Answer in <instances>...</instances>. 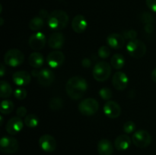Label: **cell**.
Listing matches in <instances>:
<instances>
[{
  "instance_id": "4fadbf2b",
  "label": "cell",
  "mask_w": 156,
  "mask_h": 155,
  "mask_svg": "<svg viewBox=\"0 0 156 155\" xmlns=\"http://www.w3.org/2000/svg\"><path fill=\"white\" fill-rule=\"evenodd\" d=\"M128 83H129V78L123 71H117L113 76V86L117 91H123L126 89Z\"/></svg>"
},
{
  "instance_id": "e575fe53",
  "label": "cell",
  "mask_w": 156,
  "mask_h": 155,
  "mask_svg": "<svg viewBox=\"0 0 156 155\" xmlns=\"http://www.w3.org/2000/svg\"><path fill=\"white\" fill-rule=\"evenodd\" d=\"M16 114L17 116L20 117V118H22V117H24L26 115H27V109L24 106H20L16 110Z\"/></svg>"
},
{
  "instance_id": "f35d334b",
  "label": "cell",
  "mask_w": 156,
  "mask_h": 155,
  "mask_svg": "<svg viewBox=\"0 0 156 155\" xmlns=\"http://www.w3.org/2000/svg\"><path fill=\"white\" fill-rule=\"evenodd\" d=\"M49 15H50V14H49L48 12H47V10H45V9H41L39 12V16L41 17V18H43L44 19L48 18Z\"/></svg>"
},
{
  "instance_id": "83f0119b",
  "label": "cell",
  "mask_w": 156,
  "mask_h": 155,
  "mask_svg": "<svg viewBox=\"0 0 156 155\" xmlns=\"http://www.w3.org/2000/svg\"><path fill=\"white\" fill-rule=\"evenodd\" d=\"M50 107L53 110H59L63 106V100L59 97H53L50 101Z\"/></svg>"
},
{
  "instance_id": "2e32d148",
  "label": "cell",
  "mask_w": 156,
  "mask_h": 155,
  "mask_svg": "<svg viewBox=\"0 0 156 155\" xmlns=\"http://www.w3.org/2000/svg\"><path fill=\"white\" fill-rule=\"evenodd\" d=\"M107 43L112 49H121L125 44V38L123 35L117 33H111L107 37Z\"/></svg>"
},
{
  "instance_id": "7a4b0ae2",
  "label": "cell",
  "mask_w": 156,
  "mask_h": 155,
  "mask_svg": "<svg viewBox=\"0 0 156 155\" xmlns=\"http://www.w3.org/2000/svg\"><path fill=\"white\" fill-rule=\"evenodd\" d=\"M69 15L62 10L53 11L47 18V24L52 30H62L67 26Z\"/></svg>"
},
{
  "instance_id": "6da1fadb",
  "label": "cell",
  "mask_w": 156,
  "mask_h": 155,
  "mask_svg": "<svg viewBox=\"0 0 156 155\" xmlns=\"http://www.w3.org/2000/svg\"><path fill=\"white\" fill-rule=\"evenodd\" d=\"M87 89V81L82 76H74L70 78L66 85L67 94L73 100H79L83 97Z\"/></svg>"
},
{
  "instance_id": "44dd1931",
  "label": "cell",
  "mask_w": 156,
  "mask_h": 155,
  "mask_svg": "<svg viewBox=\"0 0 156 155\" xmlns=\"http://www.w3.org/2000/svg\"><path fill=\"white\" fill-rule=\"evenodd\" d=\"M131 144V139L127 135H120L114 141L116 149L120 151L127 150Z\"/></svg>"
},
{
  "instance_id": "d590c367",
  "label": "cell",
  "mask_w": 156,
  "mask_h": 155,
  "mask_svg": "<svg viewBox=\"0 0 156 155\" xmlns=\"http://www.w3.org/2000/svg\"><path fill=\"white\" fill-rule=\"evenodd\" d=\"M146 2L151 11L156 12V0H146Z\"/></svg>"
},
{
  "instance_id": "d4e9b609",
  "label": "cell",
  "mask_w": 156,
  "mask_h": 155,
  "mask_svg": "<svg viewBox=\"0 0 156 155\" xmlns=\"http://www.w3.org/2000/svg\"><path fill=\"white\" fill-rule=\"evenodd\" d=\"M44 26V19L40 16L34 17L29 22V28L33 31H37Z\"/></svg>"
},
{
  "instance_id": "4316f807",
  "label": "cell",
  "mask_w": 156,
  "mask_h": 155,
  "mask_svg": "<svg viewBox=\"0 0 156 155\" xmlns=\"http://www.w3.org/2000/svg\"><path fill=\"white\" fill-rule=\"evenodd\" d=\"M24 124L28 128H36L39 124V119L34 114H28L24 119Z\"/></svg>"
},
{
  "instance_id": "7bdbcfd3",
  "label": "cell",
  "mask_w": 156,
  "mask_h": 155,
  "mask_svg": "<svg viewBox=\"0 0 156 155\" xmlns=\"http://www.w3.org/2000/svg\"><path fill=\"white\" fill-rule=\"evenodd\" d=\"M0 119H1V120H0V121H1V124H0V125H1V126H2V124H3V117H2V115H0Z\"/></svg>"
},
{
  "instance_id": "603a6c76",
  "label": "cell",
  "mask_w": 156,
  "mask_h": 155,
  "mask_svg": "<svg viewBox=\"0 0 156 155\" xmlns=\"http://www.w3.org/2000/svg\"><path fill=\"white\" fill-rule=\"evenodd\" d=\"M111 65L115 69H121L125 65V58L120 53H116L111 59Z\"/></svg>"
},
{
  "instance_id": "836d02e7",
  "label": "cell",
  "mask_w": 156,
  "mask_h": 155,
  "mask_svg": "<svg viewBox=\"0 0 156 155\" xmlns=\"http://www.w3.org/2000/svg\"><path fill=\"white\" fill-rule=\"evenodd\" d=\"M141 19L143 21V22H144L145 24H152V22L154 21V17L153 15H151L149 12H144V13L142 15Z\"/></svg>"
},
{
  "instance_id": "7c38bea8",
  "label": "cell",
  "mask_w": 156,
  "mask_h": 155,
  "mask_svg": "<svg viewBox=\"0 0 156 155\" xmlns=\"http://www.w3.org/2000/svg\"><path fill=\"white\" fill-rule=\"evenodd\" d=\"M23 127H24V122L21 118L18 116H14L8 121L5 129L9 135H15L19 133L22 130Z\"/></svg>"
},
{
  "instance_id": "8d00e7d4",
  "label": "cell",
  "mask_w": 156,
  "mask_h": 155,
  "mask_svg": "<svg viewBox=\"0 0 156 155\" xmlns=\"http://www.w3.org/2000/svg\"><path fill=\"white\" fill-rule=\"evenodd\" d=\"M91 61L90 60V59H88V58H85V59H82V66L85 67V68H89L90 66H91Z\"/></svg>"
},
{
  "instance_id": "9a60e30c",
  "label": "cell",
  "mask_w": 156,
  "mask_h": 155,
  "mask_svg": "<svg viewBox=\"0 0 156 155\" xmlns=\"http://www.w3.org/2000/svg\"><path fill=\"white\" fill-rule=\"evenodd\" d=\"M55 80V74L53 71L48 68H44L39 71L37 81L41 86L48 87L53 84Z\"/></svg>"
},
{
  "instance_id": "8fae6325",
  "label": "cell",
  "mask_w": 156,
  "mask_h": 155,
  "mask_svg": "<svg viewBox=\"0 0 156 155\" xmlns=\"http://www.w3.org/2000/svg\"><path fill=\"white\" fill-rule=\"evenodd\" d=\"M39 145L41 148L45 152H53L56 148V141L54 137L46 134L39 138Z\"/></svg>"
},
{
  "instance_id": "e0dca14e",
  "label": "cell",
  "mask_w": 156,
  "mask_h": 155,
  "mask_svg": "<svg viewBox=\"0 0 156 155\" xmlns=\"http://www.w3.org/2000/svg\"><path fill=\"white\" fill-rule=\"evenodd\" d=\"M88 26L87 20L83 15H77L73 18L72 21V27L73 30L77 33H82L85 31Z\"/></svg>"
},
{
  "instance_id": "8992f818",
  "label": "cell",
  "mask_w": 156,
  "mask_h": 155,
  "mask_svg": "<svg viewBox=\"0 0 156 155\" xmlns=\"http://www.w3.org/2000/svg\"><path fill=\"white\" fill-rule=\"evenodd\" d=\"M99 109L98 102L94 98H87L80 102L79 104V110L82 115L90 116L98 112Z\"/></svg>"
},
{
  "instance_id": "b9f144b4",
  "label": "cell",
  "mask_w": 156,
  "mask_h": 155,
  "mask_svg": "<svg viewBox=\"0 0 156 155\" xmlns=\"http://www.w3.org/2000/svg\"><path fill=\"white\" fill-rule=\"evenodd\" d=\"M39 71H37V70H33V71H31L32 75H33L34 77H37V78L38 74H39Z\"/></svg>"
},
{
  "instance_id": "d6a6232c",
  "label": "cell",
  "mask_w": 156,
  "mask_h": 155,
  "mask_svg": "<svg viewBox=\"0 0 156 155\" xmlns=\"http://www.w3.org/2000/svg\"><path fill=\"white\" fill-rule=\"evenodd\" d=\"M137 32L135 30H126L123 32V36H124L125 39H128L129 40H133L136 39L137 37Z\"/></svg>"
},
{
  "instance_id": "d6986e66",
  "label": "cell",
  "mask_w": 156,
  "mask_h": 155,
  "mask_svg": "<svg viewBox=\"0 0 156 155\" xmlns=\"http://www.w3.org/2000/svg\"><path fill=\"white\" fill-rule=\"evenodd\" d=\"M65 43V36L62 33L56 32L50 35L49 37L48 44L50 48L54 50H59L62 48Z\"/></svg>"
},
{
  "instance_id": "f546056e",
  "label": "cell",
  "mask_w": 156,
  "mask_h": 155,
  "mask_svg": "<svg viewBox=\"0 0 156 155\" xmlns=\"http://www.w3.org/2000/svg\"><path fill=\"white\" fill-rule=\"evenodd\" d=\"M98 56L101 59H107L111 55V50L107 46H102L98 49Z\"/></svg>"
},
{
  "instance_id": "4dcf8cb0",
  "label": "cell",
  "mask_w": 156,
  "mask_h": 155,
  "mask_svg": "<svg viewBox=\"0 0 156 155\" xmlns=\"http://www.w3.org/2000/svg\"><path fill=\"white\" fill-rule=\"evenodd\" d=\"M27 91H26L25 89H23V88H18V89L15 90L14 91V96L16 99L18 100H24V99L26 98L27 97Z\"/></svg>"
},
{
  "instance_id": "5bb4252c",
  "label": "cell",
  "mask_w": 156,
  "mask_h": 155,
  "mask_svg": "<svg viewBox=\"0 0 156 155\" xmlns=\"http://www.w3.org/2000/svg\"><path fill=\"white\" fill-rule=\"evenodd\" d=\"M65 61V56L63 53L61 51H53L51 52L47 57V64L50 68H56L63 64Z\"/></svg>"
},
{
  "instance_id": "ba28073f",
  "label": "cell",
  "mask_w": 156,
  "mask_h": 155,
  "mask_svg": "<svg viewBox=\"0 0 156 155\" xmlns=\"http://www.w3.org/2000/svg\"><path fill=\"white\" fill-rule=\"evenodd\" d=\"M19 148L18 141L15 138L9 136H4L1 138L0 141V150L2 153H15Z\"/></svg>"
},
{
  "instance_id": "7402d4cb",
  "label": "cell",
  "mask_w": 156,
  "mask_h": 155,
  "mask_svg": "<svg viewBox=\"0 0 156 155\" xmlns=\"http://www.w3.org/2000/svg\"><path fill=\"white\" fill-rule=\"evenodd\" d=\"M28 62L30 66H32L34 68H39L43 65L44 62V56L41 53H37V52H34L32 53L29 56Z\"/></svg>"
},
{
  "instance_id": "ab89813d",
  "label": "cell",
  "mask_w": 156,
  "mask_h": 155,
  "mask_svg": "<svg viewBox=\"0 0 156 155\" xmlns=\"http://www.w3.org/2000/svg\"><path fill=\"white\" fill-rule=\"evenodd\" d=\"M151 77H152V81H153L155 83H156V68L155 69H153V71H152V74H151Z\"/></svg>"
},
{
  "instance_id": "cb8c5ba5",
  "label": "cell",
  "mask_w": 156,
  "mask_h": 155,
  "mask_svg": "<svg viewBox=\"0 0 156 155\" xmlns=\"http://www.w3.org/2000/svg\"><path fill=\"white\" fill-rule=\"evenodd\" d=\"M12 94V88L9 82L2 80L0 82V97L8 98Z\"/></svg>"
},
{
  "instance_id": "ac0fdd59",
  "label": "cell",
  "mask_w": 156,
  "mask_h": 155,
  "mask_svg": "<svg viewBox=\"0 0 156 155\" xmlns=\"http://www.w3.org/2000/svg\"><path fill=\"white\" fill-rule=\"evenodd\" d=\"M12 80L15 84L23 87L30 84L31 78H30V74L27 71H18L14 73L12 75Z\"/></svg>"
},
{
  "instance_id": "3957f363",
  "label": "cell",
  "mask_w": 156,
  "mask_h": 155,
  "mask_svg": "<svg viewBox=\"0 0 156 155\" xmlns=\"http://www.w3.org/2000/svg\"><path fill=\"white\" fill-rule=\"evenodd\" d=\"M111 74V66L105 61L98 62L93 68L92 74L94 78L98 81H105L109 78Z\"/></svg>"
},
{
  "instance_id": "30bf717a",
  "label": "cell",
  "mask_w": 156,
  "mask_h": 155,
  "mask_svg": "<svg viewBox=\"0 0 156 155\" xmlns=\"http://www.w3.org/2000/svg\"><path fill=\"white\" fill-rule=\"evenodd\" d=\"M103 111L105 115L108 118L116 119L120 115L121 108L117 102L113 101V100H108L104 105Z\"/></svg>"
},
{
  "instance_id": "f1b7e54d",
  "label": "cell",
  "mask_w": 156,
  "mask_h": 155,
  "mask_svg": "<svg viewBox=\"0 0 156 155\" xmlns=\"http://www.w3.org/2000/svg\"><path fill=\"white\" fill-rule=\"evenodd\" d=\"M99 95L101 96L103 100H109L112 97L113 92L110 88H102L99 91Z\"/></svg>"
},
{
  "instance_id": "ffe728a7",
  "label": "cell",
  "mask_w": 156,
  "mask_h": 155,
  "mask_svg": "<svg viewBox=\"0 0 156 155\" xmlns=\"http://www.w3.org/2000/svg\"><path fill=\"white\" fill-rule=\"evenodd\" d=\"M98 152L100 155H111L114 152V147L111 141L106 138L100 140L98 143Z\"/></svg>"
},
{
  "instance_id": "ee69618b",
  "label": "cell",
  "mask_w": 156,
  "mask_h": 155,
  "mask_svg": "<svg viewBox=\"0 0 156 155\" xmlns=\"http://www.w3.org/2000/svg\"><path fill=\"white\" fill-rule=\"evenodd\" d=\"M0 21H1V24H0V25L2 26L3 23H4V21H3V18H0Z\"/></svg>"
},
{
  "instance_id": "52a82bcc",
  "label": "cell",
  "mask_w": 156,
  "mask_h": 155,
  "mask_svg": "<svg viewBox=\"0 0 156 155\" xmlns=\"http://www.w3.org/2000/svg\"><path fill=\"white\" fill-rule=\"evenodd\" d=\"M132 141L137 147L145 148L152 142V136L147 131L138 130L133 135Z\"/></svg>"
},
{
  "instance_id": "60d3db41",
  "label": "cell",
  "mask_w": 156,
  "mask_h": 155,
  "mask_svg": "<svg viewBox=\"0 0 156 155\" xmlns=\"http://www.w3.org/2000/svg\"><path fill=\"white\" fill-rule=\"evenodd\" d=\"M5 73V68L3 64H1V69H0V74H1V77H3Z\"/></svg>"
},
{
  "instance_id": "9c48e42d",
  "label": "cell",
  "mask_w": 156,
  "mask_h": 155,
  "mask_svg": "<svg viewBox=\"0 0 156 155\" xmlns=\"http://www.w3.org/2000/svg\"><path fill=\"white\" fill-rule=\"evenodd\" d=\"M47 38L42 32H37L33 33L29 37L28 43L30 48L34 50H41L45 46Z\"/></svg>"
},
{
  "instance_id": "484cf974",
  "label": "cell",
  "mask_w": 156,
  "mask_h": 155,
  "mask_svg": "<svg viewBox=\"0 0 156 155\" xmlns=\"http://www.w3.org/2000/svg\"><path fill=\"white\" fill-rule=\"evenodd\" d=\"M14 103L12 100H5L1 102L0 112L2 114H9L13 111Z\"/></svg>"
},
{
  "instance_id": "5b68a950",
  "label": "cell",
  "mask_w": 156,
  "mask_h": 155,
  "mask_svg": "<svg viewBox=\"0 0 156 155\" xmlns=\"http://www.w3.org/2000/svg\"><path fill=\"white\" fill-rule=\"evenodd\" d=\"M24 61V55L18 49H12L5 53L4 56V62L11 67L21 65Z\"/></svg>"
},
{
  "instance_id": "74e56055",
  "label": "cell",
  "mask_w": 156,
  "mask_h": 155,
  "mask_svg": "<svg viewBox=\"0 0 156 155\" xmlns=\"http://www.w3.org/2000/svg\"><path fill=\"white\" fill-rule=\"evenodd\" d=\"M144 29L147 33H151L154 31V25L152 24H146L145 25Z\"/></svg>"
},
{
  "instance_id": "277c9868",
  "label": "cell",
  "mask_w": 156,
  "mask_h": 155,
  "mask_svg": "<svg viewBox=\"0 0 156 155\" xmlns=\"http://www.w3.org/2000/svg\"><path fill=\"white\" fill-rule=\"evenodd\" d=\"M126 50L130 56L135 59H140L145 56L147 48L143 41L135 39L129 41L126 45Z\"/></svg>"
},
{
  "instance_id": "1f68e13d",
  "label": "cell",
  "mask_w": 156,
  "mask_h": 155,
  "mask_svg": "<svg viewBox=\"0 0 156 155\" xmlns=\"http://www.w3.org/2000/svg\"><path fill=\"white\" fill-rule=\"evenodd\" d=\"M136 129V124L133 121H127L124 123L123 125V130L126 133L129 134L132 133L135 131Z\"/></svg>"
}]
</instances>
